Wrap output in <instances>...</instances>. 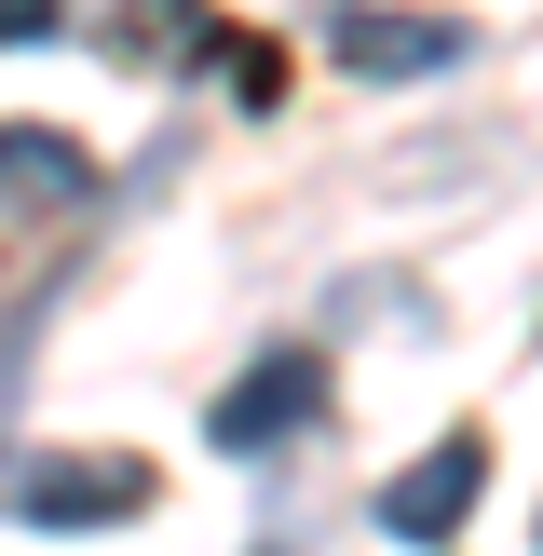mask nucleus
Instances as JSON below:
<instances>
[{"label":"nucleus","mask_w":543,"mask_h":556,"mask_svg":"<svg viewBox=\"0 0 543 556\" xmlns=\"http://www.w3.org/2000/svg\"><path fill=\"white\" fill-rule=\"evenodd\" d=\"M313 421H326V353H313V340H272L258 367L204 407L217 448H286V434H313Z\"/></svg>","instance_id":"obj_1"},{"label":"nucleus","mask_w":543,"mask_h":556,"mask_svg":"<svg viewBox=\"0 0 543 556\" xmlns=\"http://www.w3.org/2000/svg\"><path fill=\"white\" fill-rule=\"evenodd\" d=\"M476 489H489V434H434V448L380 489V530L394 543H449L462 516H476Z\"/></svg>","instance_id":"obj_2"},{"label":"nucleus","mask_w":543,"mask_h":556,"mask_svg":"<svg viewBox=\"0 0 543 556\" xmlns=\"http://www.w3.org/2000/svg\"><path fill=\"white\" fill-rule=\"evenodd\" d=\"M150 503V462H27L14 476V516L27 530H109V516Z\"/></svg>","instance_id":"obj_3"},{"label":"nucleus","mask_w":543,"mask_h":556,"mask_svg":"<svg viewBox=\"0 0 543 556\" xmlns=\"http://www.w3.org/2000/svg\"><path fill=\"white\" fill-rule=\"evenodd\" d=\"M476 27L462 14H340V68L353 81H421V68H462Z\"/></svg>","instance_id":"obj_4"},{"label":"nucleus","mask_w":543,"mask_h":556,"mask_svg":"<svg viewBox=\"0 0 543 556\" xmlns=\"http://www.w3.org/2000/svg\"><path fill=\"white\" fill-rule=\"evenodd\" d=\"M41 190L68 204V150H54L41 123H14V217H41Z\"/></svg>","instance_id":"obj_5"},{"label":"nucleus","mask_w":543,"mask_h":556,"mask_svg":"<svg viewBox=\"0 0 543 556\" xmlns=\"http://www.w3.org/2000/svg\"><path fill=\"white\" fill-rule=\"evenodd\" d=\"M217 54H231V81H244V96H258V109L286 96V54H272V41H217Z\"/></svg>","instance_id":"obj_6"}]
</instances>
